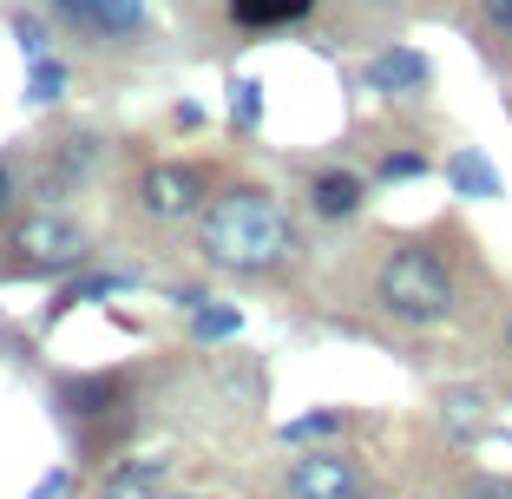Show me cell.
Returning a JSON list of instances; mask_svg holds the SVG:
<instances>
[{
  "instance_id": "cell-8",
  "label": "cell",
  "mask_w": 512,
  "mask_h": 499,
  "mask_svg": "<svg viewBox=\"0 0 512 499\" xmlns=\"http://www.w3.org/2000/svg\"><path fill=\"white\" fill-rule=\"evenodd\" d=\"M60 408L73 427H99L132 408V394H125V375H73V381H60Z\"/></svg>"
},
{
  "instance_id": "cell-15",
  "label": "cell",
  "mask_w": 512,
  "mask_h": 499,
  "mask_svg": "<svg viewBox=\"0 0 512 499\" xmlns=\"http://www.w3.org/2000/svg\"><path fill=\"white\" fill-rule=\"evenodd\" d=\"M473 27L486 53H512V0H473Z\"/></svg>"
},
{
  "instance_id": "cell-26",
  "label": "cell",
  "mask_w": 512,
  "mask_h": 499,
  "mask_svg": "<svg viewBox=\"0 0 512 499\" xmlns=\"http://www.w3.org/2000/svg\"><path fill=\"white\" fill-rule=\"evenodd\" d=\"M178 499H204V493H178Z\"/></svg>"
},
{
  "instance_id": "cell-25",
  "label": "cell",
  "mask_w": 512,
  "mask_h": 499,
  "mask_svg": "<svg viewBox=\"0 0 512 499\" xmlns=\"http://www.w3.org/2000/svg\"><path fill=\"white\" fill-rule=\"evenodd\" d=\"M506 348H512V316H506Z\"/></svg>"
},
{
  "instance_id": "cell-5",
  "label": "cell",
  "mask_w": 512,
  "mask_h": 499,
  "mask_svg": "<svg viewBox=\"0 0 512 499\" xmlns=\"http://www.w3.org/2000/svg\"><path fill=\"white\" fill-rule=\"evenodd\" d=\"M204 197H211V171L184 165V158H165V165H151L138 178V211L151 224H184V217L204 211Z\"/></svg>"
},
{
  "instance_id": "cell-2",
  "label": "cell",
  "mask_w": 512,
  "mask_h": 499,
  "mask_svg": "<svg viewBox=\"0 0 512 499\" xmlns=\"http://www.w3.org/2000/svg\"><path fill=\"white\" fill-rule=\"evenodd\" d=\"M368 289H375V309L388 322H401V329H440V322L460 309V270H453V257L427 237L381 243Z\"/></svg>"
},
{
  "instance_id": "cell-22",
  "label": "cell",
  "mask_w": 512,
  "mask_h": 499,
  "mask_svg": "<svg viewBox=\"0 0 512 499\" xmlns=\"http://www.w3.org/2000/svg\"><path fill=\"white\" fill-rule=\"evenodd\" d=\"M66 486H73V473H66V467H53V473H40V486H33L27 499H66Z\"/></svg>"
},
{
  "instance_id": "cell-23",
  "label": "cell",
  "mask_w": 512,
  "mask_h": 499,
  "mask_svg": "<svg viewBox=\"0 0 512 499\" xmlns=\"http://www.w3.org/2000/svg\"><path fill=\"white\" fill-rule=\"evenodd\" d=\"M14 191H20V178H14V158H0V224H7V211H14Z\"/></svg>"
},
{
  "instance_id": "cell-7",
  "label": "cell",
  "mask_w": 512,
  "mask_h": 499,
  "mask_svg": "<svg viewBox=\"0 0 512 499\" xmlns=\"http://www.w3.org/2000/svg\"><path fill=\"white\" fill-rule=\"evenodd\" d=\"M362 86L381 92V99H421L427 86H434V60H427L421 46H381L375 60L362 66Z\"/></svg>"
},
{
  "instance_id": "cell-21",
  "label": "cell",
  "mask_w": 512,
  "mask_h": 499,
  "mask_svg": "<svg viewBox=\"0 0 512 499\" xmlns=\"http://www.w3.org/2000/svg\"><path fill=\"white\" fill-rule=\"evenodd\" d=\"M99 499H158V493H151V480H106Z\"/></svg>"
},
{
  "instance_id": "cell-17",
  "label": "cell",
  "mask_w": 512,
  "mask_h": 499,
  "mask_svg": "<svg viewBox=\"0 0 512 499\" xmlns=\"http://www.w3.org/2000/svg\"><path fill=\"white\" fill-rule=\"evenodd\" d=\"M230 125H237V132H256V125H263V86H256V79H230Z\"/></svg>"
},
{
  "instance_id": "cell-1",
  "label": "cell",
  "mask_w": 512,
  "mask_h": 499,
  "mask_svg": "<svg viewBox=\"0 0 512 499\" xmlns=\"http://www.w3.org/2000/svg\"><path fill=\"white\" fill-rule=\"evenodd\" d=\"M302 250L296 217L270 184H224L197 211V257L224 276H276Z\"/></svg>"
},
{
  "instance_id": "cell-24",
  "label": "cell",
  "mask_w": 512,
  "mask_h": 499,
  "mask_svg": "<svg viewBox=\"0 0 512 499\" xmlns=\"http://www.w3.org/2000/svg\"><path fill=\"white\" fill-rule=\"evenodd\" d=\"M473 499H506V486H480V493H473Z\"/></svg>"
},
{
  "instance_id": "cell-11",
  "label": "cell",
  "mask_w": 512,
  "mask_h": 499,
  "mask_svg": "<svg viewBox=\"0 0 512 499\" xmlns=\"http://www.w3.org/2000/svg\"><path fill=\"white\" fill-rule=\"evenodd\" d=\"M99 158H106V138L99 132H66L60 138V152H53V165H46V204H53V197L60 191H73V184H86L92 171H99Z\"/></svg>"
},
{
  "instance_id": "cell-12",
  "label": "cell",
  "mask_w": 512,
  "mask_h": 499,
  "mask_svg": "<svg viewBox=\"0 0 512 499\" xmlns=\"http://www.w3.org/2000/svg\"><path fill=\"white\" fill-rule=\"evenodd\" d=\"M66 86H73V66H66L60 53H33L27 60V92H20V99H27L33 112H46V106L66 99Z\"/></svg>"
},
{
  "instance_id": "cell-19",
  "label": "cell",
  "mask_w": 512,
  "mask_h": 499,
  "mask_svg": "<svg viewBox=\"0 0 512 499\" xmlns=\"http://www.w3.org/2000/svg\"><path fill=\"white\" fill-rule=\"evenodd\" d=\"M375 178L381 184H414V178H427V152H381V165H375Z\"/></svg>"
},
{
  "instance_id": "cell-9",
  "label": "cell",
  "mask_w": 512,
  "mask_h": 499,
  "mask_svg": "<svg viewBox=\"0 0 512 499\" xmlns=\"http://www.w3.org/2000/svg\"><path fill=\"white\" fill-rule=\"evenodd\" d=\"M309 211H316L322 224H355V217L368 211V178L348 171V165L309 171Z\"/></svg>"
},
{
  "instance_id": "cell-20",
  "label": "cell",
  "mask_w": 512,
  "mask_h": 499,
  "mask_svg": "<svg viewBox=\"0 0 512 499\" xmlns=\"http://www.w3.org/2000/svg\"><path fill=\"white\" fill-rule=\"evenodd\" d=\"M322 434H342V408L302 414V421H289V427H283V440H322Z\"/></svg>"
},
{
  "instance_id": "cell-13",
  "label": "cell",
  "mask_w": 512,
  "mask_h": 499,
  "mask_svg": "<svg viewBox=\"0 0 512 499\" xmlns=\"http://www.w3.org/2000/svg\"><path fill=\"white\" fill-rule=\"evenodd\" d=\"M119 289H132V276H125V270H92V276H79V283H66L60 296H53V309H46V322H60L66 309H79V303H99V296H119Z\"/></svg>"
},
{
  "instance_id": "cell-18",
  "label": "cell",
  "mask_w": 512,
  "mask_h": 499,
  "mask_svg": "<svg viewBox=\"0 0 512 499\" xmlns=\"http://www.w3.org/2000/svg\"><path fill=\"white\" fill-rule=\"evenodd\" d=\"M237 329H243V316H237L230 303H217V309L197 303V309H191V335H197V342H224V335H237Z\"/></svg>"
},
{
  "instance_id": "cell-14",
  "label": "cell",
  "mask_w": 512,
  "mask_h": 499,
  "mask_svg": "<svg viewBox=\"0 0 512 499\" xmlns=\"http://www.w3.org/2000/svg\"><path fill=\"white\" fill-rule=\"evenodd\" d=\"M447 184H453L460 197H499V171L486 165V152H473V145L447 158Z\"/></svg>"
},
{
  "instance_id": "cell-16",
  "label": "cell",
  "mask_w": 512,
  "mask_h": 499,
  "mask_svg": "<svg viewBox=\"0 0 512 499\" xmlns=\"http://www.w3.org/2000/svg\"><path fill=\"white\" fill-rule=\"evenodd\" d=\"M7 27H14V40H20V53H53V20L46 14H33V7H7Z\"/></svg>"
},
{
  "instance_id": "cell-6",
  "label": "cell",
  "mask_w": 512,
  "mask_h": 499,
  "mask_svg": "<svg viewBox=\"0 0 512 499\" xmlns=\"http://www.w3.org/2000/svg\"><path fill=\"white\" fill-rule=\"evenodd\" d=\"M289 499H355L362 493V467L342 454V447H322V454H302L283 480Z\"/></svg>"
},
{
  "instance_id": "cell-4",
  "label": "cell",
  "mask_w": 512,
  "mask_h": 499,
  "mask_svg": "<svg viewBox=\"0 0 512 499\" xmlns=\"http://www.w3.org/2000/svg\"><path fill=\"white\" fill-rule=\"evenodd\" d=\"M40 14L99 53H125V46L151 40V0H40Z\"/></svg>"
},
{
  "instance_id": "cell-3",
  "label": "cell",
  "mask_w": 512,
  "mask_h": 499,
  "mask_svg": "<svg viewBox=\"0 0 512 499\" xmlns=\"http://www.w3.org/2000/svg\"><path fill=\"white\" fill-rule=\"evenodd\" d=\"M7 250H14L20 276H66V270H86V257H92L79 217L53 211V204H40V211L20 217V224L7 230Z\"/></svg>"
},
{
  "instance_id": "cell-27",
  "label": "cell",
  "mask_w": 512,
  "mask_h": 499,
  "mask_svg": "<svg viewBox=\"0 0 512 499\" xmlns=\"http://www.w3.org/2000/svg\"><path fill=\"white\" fill-rule=\"evenodd\" d=\"M381 7H394V0H381Z\"/></svg>"
},
{
  "instance_id": "cell-10",
  "label": "cell",
  "mask_w": 512,
  "mask_h": 499,
  "mask_svg": "<svg viewBox=\"0 0 512 499\" xmlns=\"http://www.w3.org/2000/svg\"><path fill=\"white\" fill-rule=\"evenodd\" d=\"M309 14H316V0H224L230 33H243V40H263V33H289V27H302Z\"/></svg>"
}]
</instances>
